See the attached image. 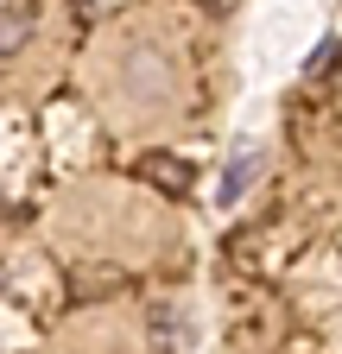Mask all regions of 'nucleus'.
<instances>
[{"label": "nucleus", "mask_w": 342, "mask_h": 354, "mask_svg": "<svg viewBox=\"0 0 342 354\" xmlns=\"http://www.w3.org/2000/svg\"><path fill=\"white\" fill-rule=\"evenodd\" d=\"M32 44V13H0V64Z\"/></svg>", "instance_id": "obj_2"}, {"label": "nucleus", "mask_w": 342, "mask_h": 354, "mask_svg": "<svg viewBox=\"0 0 342 354\" xmlns=\"http://www.w3.org/2000/svg\"><path fill=\"white\" fill-rule=\"evenodd\" d=\"M140 177H146V184H159V190H171V196H184V190L197 184V171H190L184 158H165V152L140 158Z\"/></svg>", "instance_id": "obj_1"}, {"label": "nucleus", "mask_w": 342, "mask_h": 354, "mask_svg": "<svg viewBox=\"0 0 342 354\" xmlns=\"http://www.w3.org/2000/svg\"><path fill=\"white\" fill-rule=\"evenodd\" d=\"M247 177H253V152H247V158H235V165H228V177H222V203H235V196H241V190H247Z\"/></svg>", "instance_id": "obj_3"}]
</instances>
